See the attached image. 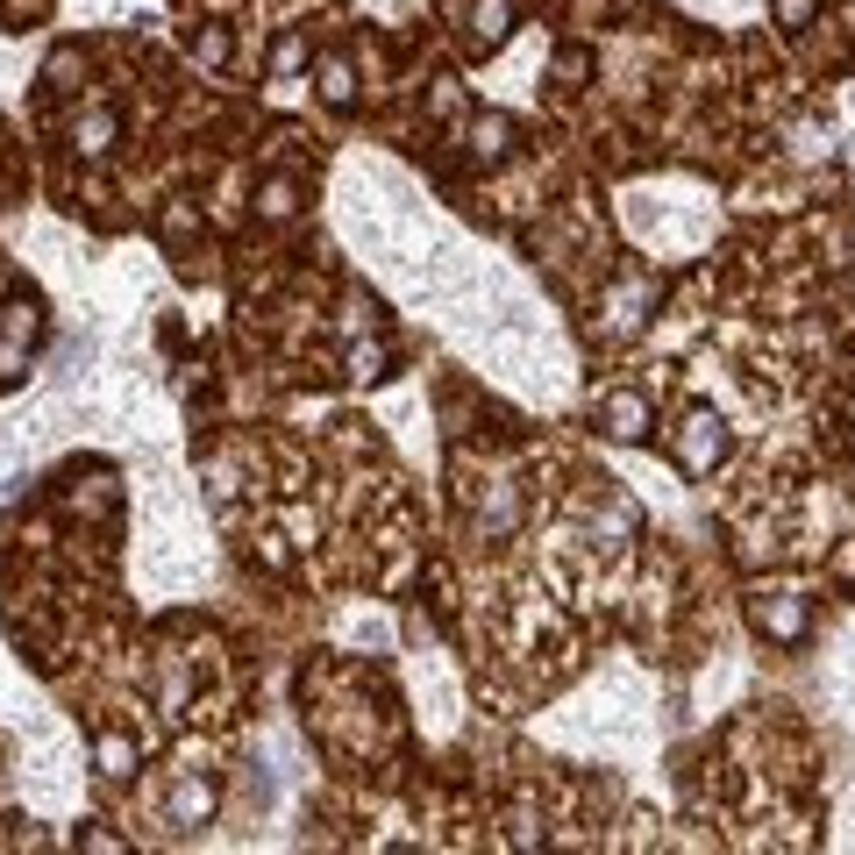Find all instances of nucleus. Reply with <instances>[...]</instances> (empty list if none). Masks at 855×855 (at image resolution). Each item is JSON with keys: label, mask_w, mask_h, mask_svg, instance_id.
Instances as JSON below:
<instances>
[{"label": "nucleus", "mask_w": 855, "mask_h": 855, "mask_svg": "<svg viewBox=\"0 0 855 855\" xmlns=\"http://www.w3.org/2000/svg\"><path fill=\"white\" fill-rule=\"evenodd\" d=\"M678 457H684V471L692 478H706L720 457H727V428L713 421V414H692V421H684V435H678Z\"/></svg>", "instance_id": "nucleus-1"}, {"label": "nucleus", "mask_w": 855, "mask_h": 855, "mask_svg": "<svg viewBox=\"0 0 855 855\" xmlns=\"http://www.w3.org/2000/svg\"><path fill=\"white\" fill-rule=\"evenodd\" d=\"M599 421H606L613 442H642V435H649V399H642V393H606Z\"/></svg>", "instance_id": "nucleus-2"}, {"label": "nucleus", "mask_w": 855, "mask_h": 855, "mask_svg": "<svg viewBox=\"0 0 855 855\" xmlns=\"http://www.w3.org/2000/svg\"><path fill=\"white\" fill-rule=\"evenodd\" d=\"M756 627H763V635H777V642H799L805 635V599H791V592L756 599Z\"/></svg>", "instance_id": "nucleus-3"}, {"label": "nucleus", "mask_w": 855, "mask_h": 855, "mask_svg": "<svg viewBox=\"0 0 855 855\" xmlns=\"http://www.w3.org/2000/svg\"><path fill=\"white\" fill-rule=\"evenodd\" d=\"M207 813H215V785H207V777H186V785L172 791V820L178 827H200Z\"/></svg>", "instance_id": "nucleus-4"}, {"label": "nucleus", "mask_w": 855, "mask_h": 855, "mask_svg": "<svg viewBox=\"0 0 855 855\" xmlns=\"http://www.w3.org/2000/svg\"><path fill=\"white\" fill-rule=\"evenodd\" d=\"M514 520H520V492L506 485V478H492V500H485V514H478V528H485V535H506Z\"/></svg>", "instance_id": "nucleus-5"}, {"label": "nucleus", "mask_w": 855, "mask_h": 855, "mask_svg": "<svg viewBox=\"0 0 855 855\" xmlns=\"http://www.w3.org/2000/svg\"><path fill=\"white\" fill-rule=\"evenodd\" d=\"M72 143H79V157H108V150H114V114H108V108L79 114V129H72Z\"/></svg>", "instance_id": "nucleus-6"}, {"label": "nucleus", "mask_w": 855, "mask_h": 855, "mask_svg": "<svg viewBox=\"0 0 855 855\" xmlns=\"http://www.w3.org/2000/svg\"><path fill=\"white\" fill-rule=\"evenodd\" d=\"M321 100H328V108H350V100H357L350 57H321Z\"/></svg>", "instance_id": "nucleus-7"}, {"label": "nucleus", "mask_w": 855, "mask_h": 855, "mask_svg": "<svg viewBox=\"0 0 855 855\" xmlns=\"http://www.w3.org/2000/svg\"><path fill=\"white\" fill-rule=\"evenodd\" d=\"M471 29H478V43H506V29H514V0H478Z\"/></svg>", "instance_id": "nucleus-8"}, {"label": "nucleus", "mask_w": 855, "mask_h": 855, "mask_svg": "<svg viewBox=\"0 0 855 855\" xmlns=\"http://www.w3.org/2000/svg\"><path fill=\"white\" fill-rule=\"evenodd\" d=\"M100 777H108V785H122V777H136V742H122V734H108V742H100Z\"/></svg>", "instance_id": "nucleus-9"}, {"label": "nucleus", "mask_w": 855, "mask_h": 855, "mask_svg": "<svg viewBox=\"0 0 855 855\" xmlns=\"http://www.w3.org/2000/svg\"><path fill=\"white\" fill-rule=\"evenodd\" d=\"M257 207H264V215H272V221H285V215H293V207H299V186H293V178H272V186L257 193Z\"/></svg>", "instance_id": "nucleus-10"}, {"label": "nucleus", "mask_w": 855, "mask_h": 855, "mask_svg": "<svg viewBox=\"0 0 855 855\" xmlns=\"http://www.w3.org/2000/svg\"><path fill=\"white\" fill-rule=\"evenodd\" d=\"M471 150H478V157H500V150H506V114H478V129H471Z\"/></svg>", "instance_id": "nucleus-11"}, {"label": "nucleus", "mask_w": 855, "mask_h": 855, "mask_svg": "<svg viewBox=\"0 0 855 855\" xmlns=\"http://www.w3.org/2000/svg\"><path fill=\"white\" fill-rule=\"evenodd\" d=\"M350 379H385V342H357V350H350Z\"/></svg>", "instance_id": "nucleus-12"}, {"label": "nucleus", "mask_w": 855, "mask_h": 855, "mask_svg": "<svg viewBox=\"0 0 855 855\" xmlns=\"http://www.w3.org/2000/svg\"><path fill=\"white\" fill-rule=\"evenodd\" d=\"M777 22H785V29H805V22H813V0H777Z\"/></svg>", "instance_id": "nucleus-13"}, {"label": "nucleus", "mask_w": 855, "mask_h": 855, "mask_svg": "<svg viewBox=\"0 0 855 855\" xmlns=\"http://www.w3.org/2000/svg\"><path fill=\"white\" fill-rule=\"evenodd\" d=\"M272 65H278V72H293V65H307V36H285V43H278V57H272Z\"/></svg>", "instance_id": "nucleus-14"}, {"label": "nucleus", "mask_w": 855, "mask_h": 855, "mask_svg": "<svg viewBox=\"0 0 855 855\" xmlns=\"http://www.w3.org/2000/svg\"><path fill=\"white\" fill-rule=\"evenodd\" d=\"M193 51H200L207 65H221V57H229V36H221V29H215V36H200V43H193Z\"/></svg>", "instance_id": "nucleus-15"}, {"label": "nucleus", "mask_w": 855, "mask_h": 855, "mask_svg": "<svg viewBox=\"0 0 855 855\" xmlns=\"http://www.w3.org/2000/svg\"><path fill=\"white\" fill-rule=\"evenodd\" d=\"M557 79H584V51H563L557 57Z\"/></svg>", "instance_id": "nucleus-16"}]
</instances>
